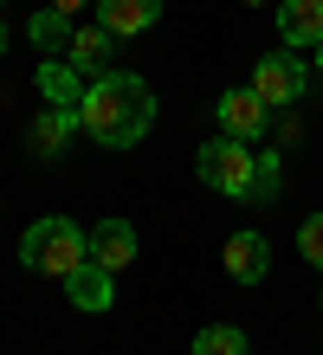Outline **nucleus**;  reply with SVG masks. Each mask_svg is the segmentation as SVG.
<instances>
[{
  "mask_svg": "<svg viewBox=\"0 0 323 355\" xmlns=\"http://www.w3.org/2000/svg\"><path fill=\"white\" fill-rule=\"evenodd\" d=\"M0 52H7V26H0Z\"/></svg>",
  "mask_w": 323,
  "mask_h": 355,
  "instance_id": "20",
  "label": "nucleus"
},
{
  "mask_svg": "<svg viewBox=\"0 0 323 355\" xmlns=\"http://www.w3.org/2000/svg\"><path fill=\"white\" fill-rule=\"evenodd\" d=\"M91 259L103 271H129V259H136V226L129 220H97L91 226Z\"/></svg>",
  "mask_w": 323,
  "mask_h": 355,
  "instance_id": "9",
  "label": "nucleus"
},
{
  "mask_svg": "<svg viewBox=\"0 0 323 355\" xmlns=\"http://www.w3.org/2000/svg\"><path fill=\"white\" fill-rule=\"evenodd\" d=\"M78 123L103 149H136L149 136V123H156V91L136 71H103V78H91V91L78 103Z\"/></svg>",
  "mask_w": 323,
  "mask_h": 355,
  "instance_id": "1",
  "label": "nucleus"
},
{
  "mask_svg": "<svg viewBox=\"0 0 323 355\" xmlns=\"http://www.w3.org/2000/svg\"><path fill=\"white\" fill-rule=\"evenodd\" d=\"M278 187H285L278 155H258V175H252V187H246V200H252V207H272V200H278Z\"/></svg>",
  "mask_w": 323,
  "mask_h": 355,
  "instance_id": "16",
  "label": "nucleus"
},
{
  "mask_svg": "<svg viewBox=\"0 0 323 355\" xmlns=\"http://www.w3.org/2000/svg\"><path fill=\"white\" fill-rule=\"evenodd\" d=\"M213 116H220V136H240V142H252V136H265V123H272V103L258 97L252 85L246 91H226L220 103H213Z\"/></svg>",
  "mask_w": 323,
  "mask_h": 355,
  "instance_id": "5",
  "label": "nucleus"
},
{
  "mask_svg": "<svg viewBox=\"0 0 323 355\" xmlns=\"http://www.w3.org/2000/svg\"><path fill=\"white\" fill-rule=\"evenodd\" d=\"M297 252H304V259L323 271V214H310L304 226H297Z\"/></svg>",
  "mask_w": 323,
  "mask_h": 355,
  "instance_id": "17",
  "label": "nucleus"
},
{
  "mask_svg": "<svg viewBox=\"0 0 323 355\" xmlns=\"http://www.w3.org/2000/svg\"><path fill=\"white\" fill-rule=\"evenodd\" d=\"M272 271V239L265 233H233L226 239V278L233 284H258Z\"/></svg>",
  "mask_w": 323,
  "mask_h": 355,
  "instance_id": "7",
  "label": "nucleus"
},
{
  "mask_svg": "<svg viewBox=\"0 0 323 355\" xmlns=\"http://www.w3.org/2000/svg\"><path fill=\"white\" fill-rule=\"evenodd\" d=\"M278 39L285 46H323V0H278Z\"/></svg>",
  "mask_w": 323,
  "mask_h": 355,
  "instance_id": "11",
  "label": "nucleus"
},
{
  "mask_svg": "<svg viewBox=\"0 0 323 355\" xmlns=\"http://www.w3.org/2000/svg\"><path fill=\"white\" fill-rule=\"evenodd\" d=\"M78 130H84V123H78V103H46V110L26 123V142H33L39 162H52V155H65V142H72Z\"/></svg>",
  "mask_w": 323,
  "mask_h": 355,
  "instance_id": "6",
  "label": "nucleus"
},
{
  "mask_svg": "<svg viewBox=\"0 0 323 355\" xmlns=\"http://www.w3.org/2000/svg\"><path fill=\"white\" fill-rule=\"evenodd\" d=\"M194 355H252V343H246V329H233V323H207L201 336H194Z\"/></svg>",
  "mask_w": 323,
  "mask_h": 355,
  "instance_id": "15",
  "label": "nucleus"
},
{
  "mask_svg": "<svg viewBox=\"0 0 323 355\" xmlns=\"http://www.w3.org/2000/svg\"><path fill=\"white\" fill-rule=\"evenodd\" d=\"M156 19H162V0H97V26H103V33H117V39L149 33Z\"/></svg>",
  "mask_w": 323,
  "mask_h": 355,
  "instance_id": "10",
  "label": "nucleus"
},
{
  "mask_svg": "<svg viewBox=\"0 0 323 355\" xmlns=\"http://www.w3.org/2000/svg\"><path fill=\"white\" fill-rule=\"evenodd\" d=\"M52 7H58V13H72V19H78L84 7H97V0H52Z\"/></svg>",
  "mask_w": 323,
  "mask_h": 355,
  "instance_id": "18",
  "label": "nucleus"
},
{
  "mask_svg": "<svg viewBox=\"0 0 323 355\" xmlns=\"http://www.w3.org/2000/svg\"><path fill=\"white\" fill-rule=\"evenodd\" d=\"M252 91L265 103H297L304 97V65H297V52H265L252 65Z\"/></svg>",
  "mask_w": 323,
  "mask_h": 355,
  "instance_id": "4",
  "label": "nucleus"
},
{
  "mask_svg": "<svg viewBox=\"0 0 323 355\" xmlns=\"http://www.w3.org/2000/svg\"><path fill=\"white\" fill-rule=\"evenodd\" d=\"M246 7H258V0H246Z\"/></svg>",
  "mask_w": 323,
  "mask_h": 355,
  "instance_id": "21",
  "label": "nucleus"
},
{
  "mask_svg": "<svg viewBox=\"0 0 323 355\" xmlns=\"http://www.w3.org/2000/svg\"><path fill=\"white\" fill-rule=\"evenodd\" d=\"M78 65L72 58H46V65H39V91H46V103H84L78 97Z\"/></svg>",
  "mask_w": 323,
  "mask_h": 355,
  "instance_id": "14",
  "label": "nucleus"
},
{
  "mask_svg": "<svg viewBox=\"0 0 323 355\" xmlns=\"http://www.w3.org/2000/svg\"><path fill=\"white\" fill-rule=\"evenodd\" d=\"M317 78H323V46H317Z\"/></svg>",
  "mask_w": 323,
  "mask_h": 355,
  "instance_id": "19",
  "label": "nucleus"
},
{
  "mask_svg": "<svg viewBox=\"0 0 323 355\" xmlns=\"http://www.w3.org/2000/svg\"><path fill=\"white\" fill-rule=\"evenodd\" d=\"M110 46H117V33H103V26H78V33H72V46H65V58H72L84 78H103V71H110Z\"/></svg>",
  "mask_w": 323,
  "mask_h": 355,
  "instance_id": "12",
  "label": "nucleus"
},
{
  "mask_svg": "<svg viewBox=\"0 0 323 355\" xmlns=\"http://www.w3.org/2000/svg\"><path fill=\"white\" fill-rule=\"evenodd\" d=\"M72 13H58V7H46V13H33L26 19V39H33V46L39 52H52V58H65V46H72Z\"/></svg>",
  "mask_w": 323,
  "mask_h": 355,
  "instance_id": "13",
  "label": "nucleus"
},
{
  "mask_svg": "<svg viewBox=\"0 0 323 355\" xmlns=\"http://www.w3.org/2000/svg\"><path fill=\"white\" fill-rule=\"evenodd\" d=\"M65 297H72V310H110V297H117V271H103L97 259H84L72 278H65Z\"/></svg>",
  "mask_w": 323,
  "mask_h": 355,
  "instance_id": "8",
  "label": "nucleus"
},
{
  "mask_svg": "<svg viewBox=\"0 0 323 355\" xmlns=\"http://www.w3.org/2000/svg\"><path fill=\"white\" fill-rule=\"evenodd\" d=\"M19 259L26 271H46V278H72V271L91 259V233H78V220L65 214H46L19 233Z\"/></svg>",
  "mask_w": 323,
  "mask_h": 355,
  "instance_id": "2",
  "label": "nucleus"
},
{
  "mask_svg": "<svg viewBox=\"0 0 323 355\" xmlns=\"http://www.w3.org/2000/svg\"><path fill=\"white\" fill-rule=\"evenodd\" d=\"M194 175H201L213 194L246 200V187H252V175H258V155H252V142H240V136H213V142L194 149Z\"/></svg>",
  "mask_w": 323,
  "mask_h": 355,
  "instance_id": "3",
  "label": "nucleus"
}]
</instances>
